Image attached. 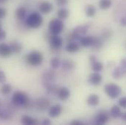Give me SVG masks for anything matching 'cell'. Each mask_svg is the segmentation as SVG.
Listing matches in <instances>:
<instances>
[{
    "label": "cell",
    "instance_id": "6da1fadb",
    "mask_svg": "<svg viewBox=\"0 0 126 125\" xmlns=\"http://www.w3.org/2000/svg\"><path fill=\"white\" fill-rule=\"evenodd\" d=\"M43 22V18L40 12H33L27 18L26 24L32 29L39 28Z\"/></svg>",
    "mask_w": 126,
    "mask_h": 125
},
{
    "label": "cell",
    "instance_id": "7a4b0ae2",
    "mask_svg": "<svg viewBox=\"0 0 126 125\" xmlns=\"http://www.w3.org/2000/svg\"><path fill=\"white\" fill-rule=\"evenodd\" d=\"M12 102L16 106L24 107L28 105L30 102V98L25 92L18 91V92H16L13 95Z\"/></svg>",
    "mask_w": 126,
    "mask_h": 125
},
{
    "label": "cell",
    "instance_id": "3957f363",
    "mask_svg": "<svg viewBox=\"0 0 126 125\" xmlns=\"http://www.w3.org/2000/svg\"><path fill=\"white\" fill-rule=\"evenodd\" d=\"M25 60L28 64L33 67H37L42 64L43 57L40 52L37 51H33L26 56Z\"/></svg>",
    "mask_w": 126,
    "mask_h": 125
},
{
    "label": "cell",
    "instance_id": "277c9868",
    "mask_svg": "<svg viewBox=\"0 0 126 125\" xmlns=\"http://www.w3.org/2000/svg\"><path fill=\"white\" fill-rule=\"evenodd\" d=\"M64 24L63 21L59 18H54L50 21L48 24L49 32L53 35H59L64 29Z\"/></svg>",
    "mask_w": 126,
    "mask_h": 125
},
{
    "label": "cell",
    "instance_id": "5b68a950",
    "mask_svg": "<svg viewBox=\"0 0 126 125\" xmlns=\"http://www.w3.org/2000/svg\"><path fill=\"white\" fill-rule=\"evenodd\" d=\"M104 92L110 98L116 99L121 94L122 89L120 86H119L118 85L111 83L106 84L104 86Z\"/></svg>",
    "mask_w": 126,
    "mask_h": 125
},
{
    "label": "cell",
    "instance_id": "8992f818",
    "mask_svg": "<svg viewBox=\"0 0 126 125\" xmlns=\"http://www.w3.org/2000/svg\"><path fill=\"white\" fill-rule=\"evenodd\" d=\"M110 113L108 111L102 110L99 111L95 116V123L97 125H103L106 124L110 119Z\"/></svg>",
    "mask_w": 126,
    "mask_h": 125
},
{
    "label": "cell",
    "instance_id": "52a82bcc",
    "mask_svg": "<svg viewBox=\"0 0 126 125\" xmlns=\"http://www.w3.org/2000/svg\"><path fill=\"white\" fill-rule=\"evenodd\" d=\"M88 31V29L85 26H79L73 31V37L77 40H80L82 37H84Z\"/></svg>",
    "mask_w": 126,
    "mask_h": 125
},
{
    "label": "cell",
    "instance_id": "ba28073f",
    "mask_svg": "<svg viewBox=\"0 0 126 125\" xmlns=\"http://www.w3.org/2000/svg\"><path fill=\"white\" fill-rule=\"evenodd\" d=\"M49 43L51 48L54 49H59L62 47L63 44V40L59 35H53L49 38Z\"/></svg>",
    "mask_w": 126,
    "mask_h": 125
},
{
    "label": "cell",
    "instance_id": "9c48e42d",
    "mask_svg": "<svg viewBox=\"0 0 126 125\" xmlns=\"http://www.w3.org/2000/svg\"><path fill=\"white\" fill-rule=\"evenodd\" d=\"M38 9H39V12L41 14H48L50 13L52 10H53V4L48 1H42L39 6H38Z\"/></svg>",
    "mask_w": 126,
    "mask_h": 125
},
{
    "label": "cell",
    "instance_id": "30bf717a",
    "mask_svg": "<svg viewBox=\"0 0 126 125\" xmlns=\"http://www.w3.org/2000/svg\"><path fill=\"white\" fill-rule=\"evenodd\" d=\"M102 81H103L102 75L99 72H95L90 75L89 79H88V82L90 83V84L93 86L100 85V83H102Z\"/></svg>",
    "mask_w": 126,
    "mask_h": 125
},
{
    "label": "cell",
    "instance_id": "8fae6325",
    "mask_svg": "<svg viewBox=\"0 0 126 125\" xmlns=\"http://www.w3.org/2000/svg\"><path fill=\"white\" fill-rule=\"evenodd\" d=\"M90 61L91 62L92 69L95 72H100L103 69V64L99 62L94 56H91L90 57Z\"/></svg>",
    "mask_w": 126,
    "mask_h": 125
},
{
    "label": "cell",
    "instance_id": "7c38bea8",
    "mask_svg": "<svg viewBox=\"0 0 126 125\" xmlns=\"http://www.w3.org/2000/svg\"><path fill=\"white\" fill-rule=\"evenodd\" d=\"M63 112V107L59 105H54L50 107L49 111H48V115L51 118H57Z\"/></svg>",
    "mask_w": 126,
    "mask_h": 125
},
{
    "label": "cell",
    "instance_id": "4fadbf2b",
    "mask_svg": "<svg viewBox=\"0 0 126 125\" xmlns=\"http://www.w3.org/2000/svg\"><path fill=\"white\" fill-rule=\"evenodd\" d=\"M95 41V37L92 36H84L80 40L81 45L85 48L87 47H93Z\"/></svg>",
    "mask_w": 126,
    "mask_h": 125
},
{
    "label": "cell",
    "instance_id": "5bb4252c",
    "mask_svg": "<svg viewBox=\"0 0 126 125\" xmlns=\"http://www.w3.org/2000/svg\"><path fill=\"white\" fill-rule=\"evenodd\" d=\"M36 107L40 111H44L50 107V102L46 98H40L36 102Z\"/></svg>",
    "mask_w": 126,
    "mask_h": 125
},
{
    "label": "cell",
    "instance_id": "9a60e30c",
    "mask_svg": "<svg viewBox=\"0 0 126 125\" xmlns=\"http://www.w3.org/2000/svg\"><path fill=\"white\" fill-rule=\"evenodd\" d=\"M57 95L60 99L62 101L67 100L70 96V91L67 87H61L57 92Z\"/></svg>",
    "mask_w": 126,
    "mask_h": 125
},
{
    "label": "cell",
    "instance_id": "2e32d148",
    "mask_svg": "<svg viewBox=\"0 0 126 125\" xmlns=\"http://www.w3.org/2000/svg\"><path fill=\"white\" fill-rule=\"evenodd\" d=\"M12 51L10 45L6 43H0V56L1 57H8Z\"/></svg>",
    "mask_w": 126,
    "mask_h": 125
},
{
    "label": "cell",
    "instance_id": "e0dca14e",
    "mask_svg": "<svg viewBox=\"0 0 126 125\" xmlns=\"http://www.w3.org/2000/svg\"><path fill=\"white\" fill-rule=\"evenodd\" d=\"M100 102V98L99 96L96 94H90L87 99V103L89 106L91 107H96L98 105Z\"/></svg>",
    "mask_w": 126,
    "mask_h": 125
},
{
    "label": "cell",
    "instance_id": "ac0fdd59",
    "mask_svg": "<svg viewBox=\"0 0 126 125\" xmlns=\"http://www.w3.org/2000/svg\"><path fill=\"white\" fill-rule=\"evenodd\" d=\"M80 45L76 42H68V44L66 45L65 47V50L67 52L73 54V53H76L77 51H79L80 50Z\"/></svg>",
    "mask_w": 126,
    "mask_h": 125
},
{
    "label": "cell",
    "instance_id": "d6986e66",
    "mask_svg": "<svg viewBox=\"0 0 126 125\" xmlns=\"http://www.w3.org/2000/svg\"><path fill=\"white\" fill-rule=\"evenodd\" d=\"M27 9L24 7H18L16 10V16L18 20L22 21L25 19L27 16Z\"/></svg>",
    "mask_w": 126,
    "mask_h": 125
},
{
    "label": "cell",
    "instance_id": "ffe728a7",
    "mask_svg": "<svg viewBox=\"0 0 126 125\" xmlns=\"http://www.w3.org/2000/svg\"><path fill=\"white\" fill-rule=\"evenodd\" d=\"M110 116L114 119H117V118H120L122 116V111H121V109L118 106V105H114L112 106V108H111L110 111Z\"/></svg>",
    "mask_w": 126,
    "mask_h": 125
},
{
    "label": "cell",
    "instance_id": "44dd1931",
    "mask_svg": "<svg viewBox=\"0 0 126 125\" xmlns=\"http://www.w3.org/2000/svg\"><path fill=\"white\" fill-rule=\"evenodd\" d=\"M57 18H59L62 21L66 20L69 16V11L65 7H61L57 11Z\"/></svg>",
    "mask_w": 126,
    "mask_h": 125
},
{
    "label": "cell",
    "instance_id": "7402d4cb",
    "mask_svg": "<svg viewBox=\"0 0 126 125\" xmlns=\"http://www.w3.org/2000/svg\"><path fill=\"white\" fill-rule=\"evenodd\" d=\"M126 72V70H125L124 69H123L120 66L116 67L114 71L112 72V76L115 79H119Z\"/></svg>",
    "mask_w": 126,
    "mask_h": 125
},
{
    "label": "cell",
    "instance_id": "603a6c76",
    "mask_svg": "<svg viewBox=\"0 0 126 125\" xmlns=\"http://www.w3.org/2000/svg\"><path fill=\"white\" fill-rule=\"evenodd\" d=\"M21 123L25 125H37V122L36 119H34L31 116L25 115V116H23L21 118Z\"/></svg>",
    "mask_w": 126,
    "mask_h": 125
},
{
    "label": "cell",
    "instance_id": "cb8c5ba5",
    "mask_svg": "<svg viewBox=\"0 0 126 125\" xmlns=\"http://www.w3.org/2000/svg\"><path fill=\"white\" fill-rule=\"evenodd\" d=\"M10 47L13 53L18 54L22 51V45L18 42H12L10 44Z\"/></svg>",
    "mask_w": 126,
    "mask_h": 125
},
{
    "label": "cell",
    "instance_id": "d4e9b609",
    "mask_svg": "<svg viewBox=\"0 0 126 125\" xmlns=\"http://www.w3.org/2000/svg\"><path fill=\"white\" fill-rule=\"evenodd\" d=\"M112 5L111 0H100L98 2V6L101 10H108Z\"/></svg>",
    "mask_w": 126,
    "mask_h": 125
},
{
    "label": "cell",
    "instance_id": "484cf974",
    "mask_svg": "<svg viewBox=\"0 0 126 125\" xmlns=\"http://www.w3.org/2000/svg\"><path fill=\"white\" fill-rule=\"evenodd\" d=\"M85 14L87 16H88L90 18L94 16V15L96 14V9H95L94 5H93V4L87 5L86 8H85Z\"/></svg>",
    "mask_w": 126,
    "mask_h": 125
},
{
    "label": "cell",
    "instance_id": "4316f807",
    "mask_svg": "<svg viewBox=\"0 0 126 125\" xmlns=\"http://www.w3.org/2000/svg\"><path fill=\"white\" fill-rule=\"evenodd\" d=\"M74 66H75L74 63L69 59H65L62 63L63 68H64V69H67V70H71L72 69H73Z\"/></svg>",
    "mask_w": 126,
    "mask_h": 125
},
{
    "label": "cell",
    "instance_id": "83f0119b",
    "mask_svg": "<svg viewBox=\"0 0 126 125\" xmlns=\"http://www.w3.org/2000/svg\"><path fill=\"white\" fill-rule=\"evenodd\" d=\"M12 91V86L10 84L7 83H4L1 88V92L4 95L9 94Z\"/></svg>",
    "mask_w": 126,
    "mask_h": 125
},
{
    "label": "cell",
    "instance_id": "f1b7e54d",
    "mask_svg": "<svg viewBox=\"0 0 126 125\" xmlns=\"http://www.w3.org/2000/svg\"><path fill=\"white\" fill-rule=\"evenodd\" d=\"M50 64H51V67L53 69H57V68L60 67V66L61 64V62H60V61L59 59H57V58H53V59H51V60L50 62Z\"/></svg>",
    "mask_w": 126,
    "mask_h": 125
},
{
    "label": "cell",
    "instance_id": "f546056e",
    "mask_svg": "<svg viewBox=\"0 0 126 125\" xmlns=\"http://www.w3.org/2000/svg\"><path fill=\"white\" fill-rule=\"evenodd\" d=\"M56 4L60 7H64L69 2V0H55Z\"/></svg>",
    "mask_w": 126,
    "mask_h": 125
},
{
    "label": "cell",
    "instance_id": "4dcf8cb0",
    "mask_svg": "<svg viewBox=\"0 0 126 125\" xmlns=\"http://www.w3.org/2000/svg\"><path fill=\"white\" fill-rule=\"evenodd\" d=\"M118 104L120 107H122L123 108H126V97H121L119 101H118Z\"/></svg>",
    "mask_w": 126,
    "mask_h": 125
},
{
    "label": "cell",
    "instance_id": "1f68e13d",
    "mask_svg": "<svg viewBox=\"0 0 126 125\" xmlns=\"http://www.w3.org/2000/svg\"><path fill=\"white\" fill-rule=\"evenodd\" d=\"M7 15V10L3 8V7H0V20L3 19Z\"/></svg>",
    "mask_w": 126,
    "mask_h": 125
},
{
    "label": "cell",
    "instance_id": "d6a6232c",
    "mask_svg": "<svg viewBox=\"0 0 126 125\" xmlns=\"http://www.w3.org/2000/svg\"><path fill=\"white\" fill-rule=\"evenodd\" d=\"M6 80V75L4 72L0 71V83H4Z\"/></svg>",
    "mask_w": 126,
    "mask_h": 125
},
{
    "label": "cell",
    "instance_id": "836d02e7",
    "mask_svg": "<svg viewBox=\"0 0 126 125\" xmlns=\"http://www.w3.org/2000/svg\"><path fill=\"white\" fill-rule=\"evenodd\" d=\"M70 125H84V123L81 121H79V120H73L70 122Z\"/></svg>",
    "mask_w": 126,
    "mask_h": 125
},
{
    "label": "cell",
    "instance_id": "e575fe53",
    "mask_svg": "<svg viewBox=\"0 0 126 125\" xmlns=\"http://www.w3.org/2000/svg\"><path fill=\"white\" fill-rule=\"evenodd\" d=\"M102 35H103V37L104 38H106V39H107V38H109V37H111V31H103Z\"/></svg>",
    "mask_w": 126,
    "mask_h": 125
},
{
    "label": "cell",
    "instance_id": "d590c367",
    "mask_svg": "<svg viewBox=\"0 0 126 125\" xmlns=\"http://www.w3.org/2000/svg\"><path fill=\"white\" fill-rule=\"evenodd\" d=\"M6 37V32L2 29H0V40H3Z\"/></svg>",
    "mask_w": 126,
    "mask_h": 125
},
{
    "label": "cell",
    "instance_id": "8d00e7d4",
    "mask_svg": "<svg viewBox=\"0 0 126 125\" xmlns=\"http://www.w3.org/2000/svg\"><path fill=\"white\" fill-rule=\"evenodd\" d=\"M120 67L126 70V59H123L120 62Z\"/></svg>",
    "mask_w": 126,
    "mask_h": 125
},
{
    "label": "cell",
    "instance_id": "74e56055",
    "mask_svg": "<svg viewBox=\"0 0 126 125\" xmlns=\"http://www.w3.org/2000/svg\"><path fill=\"white\" fill-rule=\"evenodd\" d=\"M42 125H51V121H50L49 119H46L45 120H43V121Z\"/></svg>",
    "mask_w": 126,
    "mask_h": 125
},
{
    "label": "cell",
    "instance_id": "f35d334b",
    "mask_svg": "<svg viewBox=\"0 0 126 125\" xmlns=\"http://www.w3.org/2000/svg\"><path fill=\"white\" fill-rule=\"evenodd\" d=\"M121 117H122L123 120H124L125 122H126V112L123 113H122V116H121Z\"/></svg>",
    "mask_w": 126,
    "mask_h": 125
},
{
    "label": "cell",
    "instance_id": "ab89813d",
    "mask_svg": "<svg viewBox=\"0 0 126 125\" xmlns=\"http://www.w3.org/2000/svg\"><path fill=\"white\" fill-rule=\"evenodd\" d=\"M7 0H0V3H3V2H4V1H6Z\"/></svg>",
    "mask_w": 126,
    "mask_h": 125
},
{
    "label": "cell",
    "instance_id": "60d3db41",
    "mask_svg": "<svg viewBox=\"0 0 126 125\" xmlns=\"http://www.w3.org/2000/svg\"><path fill=\"white\" fill-rule=\"evenodd\" d=\"M0 29H1V21H0Z\"/></svg>",
    "mask_w": 126,
    "mask_h": 125
}]
</instances>
